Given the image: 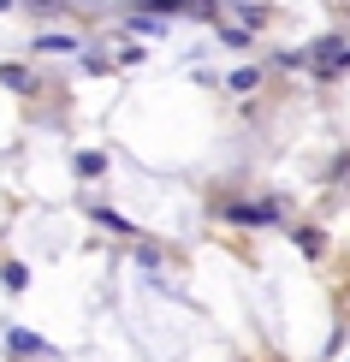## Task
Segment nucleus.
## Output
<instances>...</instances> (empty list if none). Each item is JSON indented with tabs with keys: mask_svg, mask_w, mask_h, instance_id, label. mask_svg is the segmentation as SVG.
<instances>
[{
	"mask_svg": "<svg viewBox=\"0 0 350 362\" xmlns=\"http://www.w3.org/2000/svg\"><path fill=\"white\" fill-rule=\"evenodd\" d=\"M273 214H279V208H273V202H238V208H226V220H238V226H267Z\"/></svg>",
	"mask_w": 350,
	"mask_h": 362,
	"instance_id": "nucleus-1",
	"label": "nucleus"
},
{
	"mask_svg": "<svg viewBox=\"0 0 350 362\" xmlns=\"http://www.w3.org/2000/svg\"><path fill=\"white\" fill-rule=\"evenodd\" d=\"M0 83L18 89V95H36V71H30V66H0Z\"/></svg>",
	"mask_w": 350,
	"mask_h": 362,
	"instance_id": "nucleus-2",
	"label": "nucleus"
},
{
	"mask_svg": "<svg viewBox=\"0 0 350 362\" xmlns=\"http://www.w3.org/2000/svg\"><path fill=\"white\" fill-rule=\"evenodd\" d=\"M6 351H12V356H48V344H42L36 333H18V327H12V333H6Z\"/></svg>",
	"mask_w": 350,
	"mask_h": 362,
	"instance_id": "nucleus-3",
	"label": "nucleus"
},
{
	"mask_svg": "<svg viewBox=\"0 0 350 362\" xmlns=\"http://www.w3.org/2000/svg\"><path fill=\"white\" fill-rule=\"evenodd\" d=\"M226 83H232V89H255V83H262V71H255V66H243V71H232Z\"/></svg>",
	"mask_w": 350,
	"mask_h": 362,
	"instance_id": "nucleus-4",
	"label": "nucleus"
},
{
	"mask_svg": "<svg viewBox=\"0 0 350 362\" xmlns=\"http://www.w3.org/2000/svg\"><path fill=\"white\" fill-rule=\"evenodd\" d=\"M95 226H107V232H131V220H125V214H113V208H101Z\"/></svg>",
	"mask_w": 350,
	"mask_h": 362,
	"instance_id": "nucleus-5",
	"label": "nucleus"
},
{
	"mask_svg": "<svg viewBox=\"0 0 350 362\" xmlns=\"http://www.w3.org/2000/svg\"><path fill=\"white\" fill-rule=\"evenodd\" d=\"M78 173L83 178H101V173H107V160H101V155H78Z\"/></svg>",
	"mask_w": 350,
	"mask_h": 362,
	"instance_id": "nucleus-6",
	"label": "nucleus"
},
{
	"mask_svg": "<svg viewBox=\"0 0 350 362\" xmlns=\"http://www.w3.org/2000/svg\"><path fill=\"white\" fill-rule=\"evenodd\" d=\"M131 30H136V36H161V18H148V12H136V18H131Z\"/></svg>",
	"mask_w": 350,
	"mask_h": 362,
	"instance_id": "nucleus-7",
	"label": "nucleus"
},
{
	"mask_svg": "<svg viewBox=\"0 0 350 362\" xmlns=\"http://www.w3.org/2000/svg\"><path fill=\"white\" fill-rule=\"evenodd\" d=\"M42 48H48V54H71V48H78V36H42Z\"/></svg>",
	"mask_w": 350,
	"mask_h": 362,
	"instance_id": "nucleus-8",
	"label": "nucleus"
},
{
	"mask_svg": "<svg viewBox=\"0 0 350 362\" xmlns=\"http://www.w3.org/2000/svg\"><path fill=\"white\" fill-rule=\"evenodd\" d=\"M30 6H48V12H54V6H66V0H30Z\"/></svg>",
	"mask_w": 350,
	"mask_h": 362,
	"instance_id": "nucleus-9",
	"label": "nucleus"
},
{
	"mask_svg": "<svg viewBox=\"0 0 350 362\" xmlns=\"http://www.w3.org/2000/svg\"><path fill=\"white\" fill-rule=\"evenodd\" d=\"M6 6H12V0H0V12H6Z\"/></svg>",
	"mask_w": 350,
	"mask_h": 362,
	"instance_id": "nucleus-10",
	"label": "nucleus"
}]
</instances>
